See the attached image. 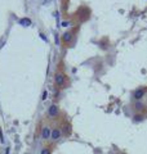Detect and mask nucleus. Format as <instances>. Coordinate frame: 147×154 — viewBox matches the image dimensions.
<instances>
[{"mask_svg": "<svg viewBox=\"0 0 147 154\" xmlns=\"http://www.w3.org/2000/svg\"><path fill=\"white\" fill-rule=\"evenodd\" d=\"M51 134H52V127L49 125H44L40 131V139L43 141H49L51 140Z\"/></svg>", "mask_w": 147, "mask_h": 154, "instance_id": "f257e3e1", "label": "nucleus"}, {"mask_svg": "<svg viewBox=\"0 0 147 154\" xmlns=\"http://www.w3.org/2000/svg\"><path fill=\"white\" fill-rule=\"evenodd\" d=\"M62 130L61 127H53L52 128V134H51V140L49 141H52V143H57V141H60L61 140V137H62Z\"/></svg>", "mask_w": 147, "mask_h": 154, "instance_id": "f03ea898", "label": "nucleus"}, {"mask_svg": "<svg viewBox=\"0 0 147 154\" xmlns=\"http://www.w3.org/2000/svg\"><path fill=\"white\" fill-rule=\"evenodd\" d=\"M58 114H60V107H58L57 104H52L51 107L48 108V117L51 119H54L58 117Z\"/></svg>", "mask_w": 147, "mask_h": 154, "instance_id": "7ed1b4c3", "label": "nucleus"}, {"mask_svg": "<svg viewBox=\"0 0 147 154\" xmlns=\"http://www.w3.org/2000/svg\"><path fill=\"white\" fill-rule=\"evenodd\" d=\"M146 95V89L145 88H138V89H136L134 90V93H133V99L136 100V102H141L142 98Z\"/></svg>", "mask_w": 147, "mask_h": 154, "instance_id": "20e7f679", "label": "nucleus"}, {"mask_svg": "<svg viewBox=\"0 0 147 154\" xmlns=\"http://www.w3.org/2000/svg\"><path fill=\"white\" fill-rule=\"evenodd\" d=\"M65 82H66V76L63 73H57L54 76V84L58 86V88H62L65 86Z\"/></svg>", "mask_w": 147, "mask_h": 154, "instance_id": "39448f33", "label": "nucleus"}, {"mask_svg": "<svg viewBox=\"0 0 147 154\" xmlns=\"http://www.w3.org/2000/svg\"><path fill=\"white\" fill-rule=\"evenodd\" d=\"M133 109H134L136 113H142L146 109V105L142 103V102H136L134 105H133Z\"/></svg>", "mask_w": 147, "mask_h": 154, "instance_id": "423d86ee", "label": "nucleus"}, {"mask_svg": "<svg viewBox=\"0 0 147 154\" xmlns=\"http://www.w3.org/2000/svg\"><path fill=\"white\" fill-rule=\"evenodd\" d=\"M61 130H62V134L66 135V136H70L71 135V126L70 125H63L61 127Z\"/></svg>", "mask_w": 147, "mask_h": 154, "instance_id": "0eeeda50", "label": "nucleus"}, {"mask_svg": "<svg viewBox=\"0 0 147 154\" xmlns=\"http://www.w3.org/2000/svg\"><path fill=\"white\" fill-rule=\"evenodd\" d=\"M133 121L134 122H142V121H145V116L142 114V113H136L133 116Z\"/></svg>", "mask_w": 147, "mask_h": 154, "instance_id": "6e6552de", "label": "nucleus"}, {"mask_svg": "<svg viewBox=\"0 0 147 154\" xmlns=\"http://www.w3.org/2000/svg\"><path fill=\"white\" fill-rule=\"evenodd\" d=\"M52 152H53V148L51 145H45L44 148H41L40 154H52Z\"/></svg>", "mask_w": 147, "mask_h": 154, "instance_id": "1a4fd4ad", "label": "nucleus"}, {"mask_svg": "<svg viewBox=\"0 0 147 154\" xmlns=\"http://www.w3.org/2000/svg\"><path fill=\"white\" fill-rule=\"evenodd\" d=\"M62 38H63V41H65V42H70V41H71V38H72V35H71L70 32H66L65 35L62 36Z\"/></svg>", "mask_w": 147, "mask_h": 154, "instance_id": "9d476101", "label": "nucleus"}, {"mask_svg": "<svg viewBox=\"0 0 147 154\" xmlns=\"http://www.w3.org/2000/svg\"><path fill=\"white\" fill-rule=\"evenodd\" d=\"M19 23H21L22 26H30L31 25V21L28 18H23V19H21V21H19Z\"/></svg>", "mask_w": 147, "mask_h": 154, "instance_id": "9b49d317", "label": "nucleus"}, {"mask_svg": "<svg viewBox=\"0 0 147 154\" xmlns=\"http://www.w3.org/2000/svg\"><path fill=\"white\" fill-rule=\"evenodd\" d=\"M47 98H48V91H47V90H44V91H43V94H41L40 100H41V102H44V100H47Z\"/></svg>", "mask_w": 147, "mask_h": 154, "instance_id": "f8f14e48", "label": "nucleus"}, {"mask_svg": "<svg viewBox=\"0 0 147 154\" xmlns=\"http://www.w3.org/2000/svg\"><path fill=\"white\" fill-rule=\"evenodd\" d=\"M5 139H4V134H3V130L0 128V144H4Z\"/></svg>", "mask_w": 147, "mask_h": 154, "instance_id": "ddd939ff", "label": "nucleus"}, {"mask_svg": "<svg viewBox=\"0 0 147 154\" xmlns=\"http://www.w3.org/2000/svg\"><path fill=\"white\" fill-rule=\"evenodd\" d=\"M68 26H70V22H62V27H68Z\"/></svg>", "mask_w": 147, "mask_h": 154, "instance_id": "4468645a", "label": "nucleus"}, {"mask_svg": "<svg viewBox=\"0 0 147 154\" xmlns=\"http://www.w3.org/2000/svg\"><path fill=\"white\" fill-rule=\"evenodd\" d=\"M9 149H11V148H7L5 149V154H9Z\"/></svg>", "mask_w": 147, "mask_h": 154, "instance_id": "2eb2a0df", "label": "nucleus"}]
</instances>
